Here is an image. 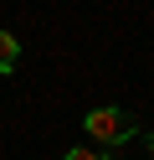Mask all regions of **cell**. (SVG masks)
<instances>
[{
  "mask_svg": "<svg viewBox=\"0 0 154 160\" xmlns=\"http://www.w3.org/2000/svg\"><path fill=\"white\" fill-rule=\"evenodd\" d=\"M62 160H108V150H92V145H77V150H67Z\"/></svg>",
  "mask_w": 154,
  "mask_h": 160,
  "instance_id": "cell-3",
  "label": "cell"
},
{
  "mask_svg": "<svg viewBox=\"0 0 154 160\" xmlns=\"http://www.w3.org/2000/svg\"><path fill=\"white\" fill-rule=\"evenodd\" d=\"M82 129L98 139V150H118V145H128V139L139 134V119H133L128 108L103 103V108H87V114H82Z\"/></svg>",
  "mask_w": 154,
  "mask_h": 160,
  "instance_id": "cell-1",
  "label": "cell"
},
{
  "mask_svg": "<svg viewBox=\"0 0 154 160\" xmlns=\"http://www.w3.org/2000/svg\"><path fill=\"white\" fill-rule=\"evenodd\" d=\"M16 67H21V42L10 31H0V78H10Z\"/></svg>",
  "mask_w": 154,
  "mask_h": 160,
  "instance_id": "cell-2",
  "label": "cell"
},
{
  "mask_svg": "<svg viewBox=\"0 0 154 160\" xmlns=\"http://www.w3.org/2000/svg\"><path fill=\"white\" fill-rule=\"evenodd\" d=\"M149 160H154V139H149Z\"/></svg>",
  "mask_w": 154,
  "mask_h": 160,
  "instance_id": "cell-4",
  "label": "cell"
}]
</instances>
